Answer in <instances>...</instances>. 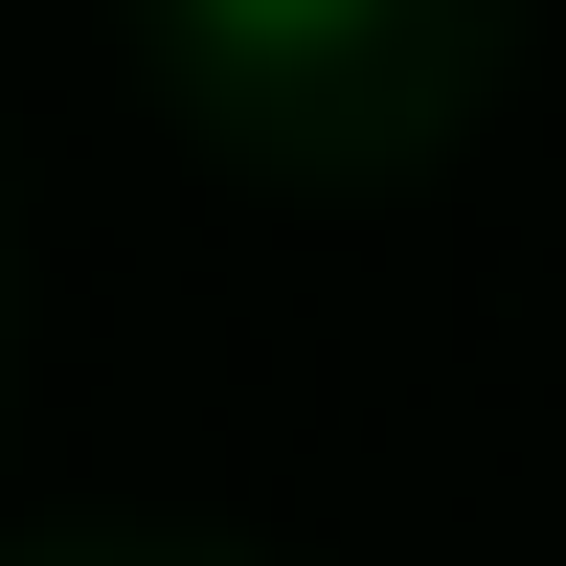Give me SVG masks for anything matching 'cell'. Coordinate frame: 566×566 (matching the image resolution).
I'll use <instances>...</instances> for the list:
<instances>
[{
	"label": "cell",
	"mask_w": 566,
	"mask_h": 566,
	"mask_svg": "<svg viewBox=\"0 0 566 566\" xmlns=\"http://www.w3.org/2000/svg\"><path fill=\"white\" fill-rule=\"evenodd\" d=\"M205 23H227V45H340L363 0H205Z\"/></svg>",
	"instance_id": "cell-1"
}]
</instances>
